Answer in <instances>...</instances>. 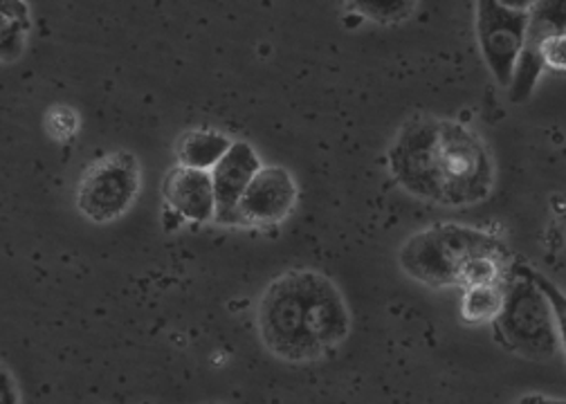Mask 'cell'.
Instances as JSON below:
<instances>
[{"mask_svg": "<svg viewBox=\"0 0 566 404\" xmlns=\"http://www.w3.org/2000/svg\"><path fill=\"white\" fill-rule=\"evenodd\" d=\"M564 34V0H537L528 10L524 43L537 45L548 39Z\"/></svg>", "mask_w": 566, "mask_h": 404, "instance_id": "7c38bea8", "label": "cell"}, {"mask_svg": "<svg viewBox=\"0 0 566 404\" xmlns=\"http://www.w3.org/2000/svg\"><path fill=\"white\" fill-rule=\"evenodd\" d=\"M261 160L248 142H232L228 153L209 171L217 200V221L232 225V214L252 178L261 169Z\"/></svg>", "mask_w": 566, "mask_h": 404, "instance_id": "ba28073f", "label": "cell"}, {"mask_svg": "<svg viewBox=\"0 0 566 404\" xmlns=\"http://www.w3.org/2000/svg\"><path fill=\"white\" fill-rule=\"evenodd\" d=\"M346 3L374 23L394 25L411 17L418 0H346Z\"/></svg>", "mask_w": 566, "mask_h": 404, "instance_id": "4fadbf2b", "label": "cell"}, {"mask_svg": "<svg viewBox=\"0 0 566 404\" xmlns=\"http://www.w3.org/2000/svg\"><path fill=\"white\" fill-rule=\"evenodd\" d=\"M515 404H564V400L557 397H544V395H524Z\"/></svg>", "mask_w": 566, "mask_h": 404, "instance_id": "d6986e66", "label": "cell"}, {"mask_svg": "<svg viewBox=\"0 0 566 404\" xmlns=\"http://www.w3.org/2000/svg\"><path fill=\"white\" fill-rule=\"evenodd\" d=\"M500 6H504V8H511V10H522V12H528L537 0H497Z\"/></svg>", "mask_w": 566, "mask_h": 404, "instance_id": "ffe728a7", "label": "cell"}, {"mask_svg": "<svg viewBox=\"0 0 566 404\" xmlns=\"http://www.w3.org/2000/svg\"><path fill=\"white\" fill-rule=\"evenodd\" d=\"M394 180L443 208H470L494 187V162L479 135L457 121L413 117L387 153Z\"/></svg>", "mask_w": 566, "mask_h": 404, "instance_id": "6da1fadb", "label": "cell"}, {"mask_svg": "<svg viewBox=\"0 0 566 404\" xmlns=\"http://www.w3.org/2000/svg\"><path fill=\"white\" fill-rule=\"evenodd\" d=\"M528 12L511 10L497 0H476V39L490 73L509 88L515 61L524 47Z\"/></svg>", "mask_w": 566, "mask_h": 404, "instance_id": "8992f818", "label": "cell"}, {"mask_svg": "<svg viewBox=\"0 0 566 404\" xmlns=\"http://www.w3.org/2000/svg\"><path fill=\"white\" fill-rule=\"evenodd\" d=\"M45 132L54 142H70L80 132V115L70 106H54L45 115Z\"/></svg>", "mask_w": 566, "mask_h": 404, "instance_id": "9a60e30c", "label": "cell"}, {"mask_svg": "<svg viewBox=\"0 0 566 404\" xmlns=\"http://www.w3.org/2000/svg\"><path fill=\"white\" fill-rule=\"evenodd\" d=\"M232 147V140L228 135L219 130H189L176 145V158L178 164L200 171H211L217 162L228 153Z\"/></svg>", "mask_w": 566, "mask_h": 404, "instance_id": "30bf717a", "label": "cell"}, {"mask_svg": "<svg viewBox=\"0 0 566 404\" xmlns=\"http://www.w3.org/2000/svg\"><path fill=\"white\" fill-rule=\"evenodd\" d=\"M263 347L279 360L304 364L335 351L350 330L339 288L315 269H293L274 279L256 310Z\"/></svg>", "mask_w": 566, "mask_h": 404, "instance_id": "7a4b0ae2", "label": "cell"}, {"mask_svg": "<svg viewBox=\"0 0 566 404\" xmlns=\"http://www.w3.org/2000/svg\"><path fill=\"white\" fill-rule=\"evenodd\" d=\"M504 281L465 288V295L461 301V315L468 323L472 326L494 323V319H497L504 306Z\"/></svg>", "mask_w": 566, "mask_h": 404, "instance_id": "8fae6325", "label": "cell"}, {"mask_svg": "<svg viewBox=\"0 0 566 404\" xmlns=\"http://www.w3.org/2000/svg\"><path fill=\"white\" fill-rule=\"evenodd\" d=\"M163 195L169 210L191 223H207L217 216L214 187H211L209 171L174 167L163 182Z\"/></svg>", "mask_w": 566, "mask_h": 404, "instance_id": "9c48e42d", "label": "cell"}, {"mask_svg": "<svg viewBox=\"0 0 566 404\" xmlns=\"http://www.w3.org/2000/svg\"><path fill=\"white\" fill-rule=\"evenodd\" d=\"M0 14H8L12 19L30 23V8L25 0H0Z\"/></svg>", "mask_w": 566, "mask_h": 404, "instance_id": "ac0fdd59", "label": "cell"}, {"mask_svg": "<svg viewBox=\"0 0 566 404\" xmlns=\"http://www.w3.org/2000/svg\"><path fill=\"white\" fill-rule=\"evenodd\" d=\"M539 54L544 61V67H551V71L562 73L564 71V34L557 36H548L539 43Z\"/></svg>", "mask_w": 566, "mask_h": 404, "instance_id": "2e32d148", "label": "cell"}, {"mask_svg": "<svg viewBox=\"0 0 566 404\" xmlns=\"http://www.w3.org/2000/svg\"><path fill=\"white\" fill-rule=\"evenodd\" d=\"M559 323L562 315L553 308L542 279L513 273L504 281V306L494 326L506 349L546 362L562 351Z\"/></svg>", "mask_w": 566, "mask_h": 404, "instance_id": "3957f363", "label": "cell"}, {"mask_svg": "<svg viewBox=\"0 0 566 404\" xmlns=\"http://www.w3.org/2000/svg\"><path fill=\"white\" fill-rule=\"evenodd\" d=\"M297 205V182L283 167H261L243 191L232 225L272 227L286 221Z\"/></svg>", "mask_w": 566, "mask_h": 404, "instance_id": "52a82bcc", "label": "cell"}, {"mask_svg": "<svg viewBox=\"0 0 566 404\" xmlns=\"http://www.w3.org/2000/svg\"><path fill=\"white\" fill-rule=\"evenodd\" d=\"M0 404H21L17 380L3 364H0Z\"/></svg>", "mask_w": 566, "mask_h": 404, "instance_id": "e0dca14e", "label": "cell"}, {"mask_svg": "<svg viewBox=\"0 0 566 404\" xmlns=\"http://www.w3.org/2000/svg\"><path fill=\"white\" fill-rule=\"evenodd\" d=\"M479 254H511L509 247L488 232L463 225H437L413 234L398 252L405 273L430 288L457 286L461 265Z\"/></svg>", "mask_w": 566, "mask_h": 404, "instance_id": "277c9868", "label": "cell"}, {"mask_svg": "<svg viewBox=\"0 0 566 404\" xmlns=\"http://www.w3.org/2000/svg\"><path fill=\"white\" fill-rule=\"evenodd\" d=\"M142 169L133 153L113 151L82 173L75 205L80 214L97 225L113 223L122 219L139 195Z\"/></svg>", "mask_w": 566, "mask_h": 404, "instance_id": "5b68a950", "label": "cell"}, {"mask_svg": "<svg viewBox=\"0 0 566 404\" xmlns=\"http://www.w3.org/2000/svg\"><path fill=\"white\" fill-rule=\"evenodd\" d=\"M28 32L30 23L0 14V61H17L23 54Z\"/></svg>", "mask_w": 566, "mask_h": 404, "instance_id": "5bb4252c", "label": "cell"}]
</instances>
